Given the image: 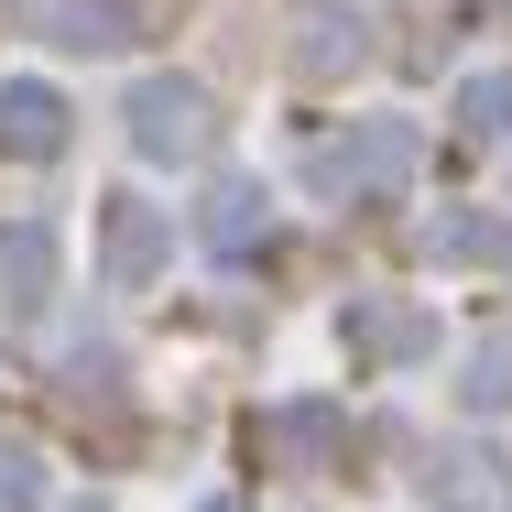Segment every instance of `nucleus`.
I'll return each mask as SVG.
<instances>
[{"label": "nucleus", "instance_id": "nucleus-2", "mask_svg": "<svg viewBox=\"0 0 512 512\" xmlns=\"http://www.w3.org/2000/svg\"><path fill=\"white\" fill-rule=\"evenodd\" d=\"M469 404H512V338H491V349L469 360Z\"/></svg>", "mask_w": 512, "mask_h": 512}, {"label": "nucleus", "instance_id": "nucleus-1", "mask_svg": "<svg viewBox=\"0 0 512 512\" xmlns=\"http://www.w3.org/2000/svg\"><path fill=\"white\" fill-rule=\"evenodd\" d=\"M458 131H469V142H502L512 131V66H491V77L458 88Z\"/></svg>", "mask_w": 512, "mask_h": 512}]
</instances>
